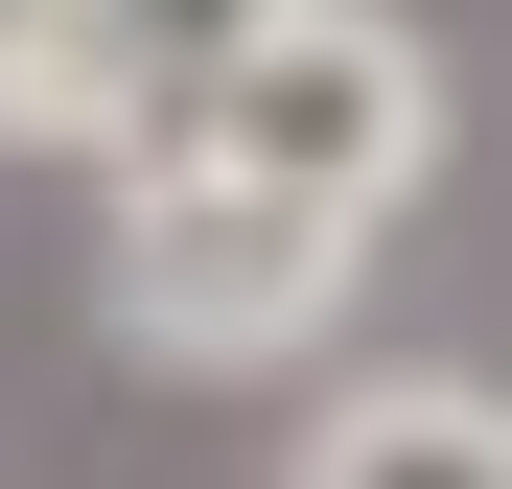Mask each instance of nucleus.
Listing matches in <instances>:
<instances>
[{
    "label": "nucleus",
    "instance_id": "obj_3",
    "mask_svg": "<svg viewBox=\"0 0 512 489\" xmlns=\"http://www.w3.org/2000/svg\"><path fill=\"white\" fill-rule=\"evenodd\" d=\"M280 489H512V396L489 373H350Z\"/></svg>",
    "mask_w": 512,
    "mask_h": 489
},
{
    "label": "nucleus",
    "instance_id": "obj_1",
    "mask_svg": "<svg viewBox=\"0 0 512 489\" xmlns=\"http://www.w3.org/2000/svg\"><path fill=\"white\" fill-rule=\"evenodd\" d=\"M163 140L233 163V187H280V210H326V233H396L443 187V47L396 0H280V24H233L163 94Z\"/></svg>",
    "mask_w": 512,
    "mask_h": 489
},
{
    "label": "nucleus",
    "instance_id": "obj_4",
    "mask_svg": "<svg viewBox=\"0 0 512 489\" xmlns=\"http://www.w3.org/2000/svg\"><path fill=\"white\" fill-rule=\"evenodd\" d=\"M0 140L24 163H140L163 140V70L94 24V0H0Z\"/></svg>",
    "mask_w": 512,
    "mask_h": 489
},
{
    "label": "nucleus",
    "instance_id": "obj_5",
    "mask_svg": "<svg viewBox=\"0 0 512 489\" xmlns=\"http://www.w3.org/2000/svg\"><path fill=\"white\" fill-rule=\"evenodd\" d=\"M94 24H117V47H140V70H163V94H187V70H210V47H233V24H280V0H94Z\"/></svg>",
    "mask_w": 512,
    "mask_h": 489
},
{
    "label": "nucleus",
    "instance_id": "obj_2",
    "mask_svg": "<svg viewBox=\"0 0 512 489\" xmlns=\"http://www.w3.org/2000/svg\"><path fill=\"white\" fill-rule=\"evenodd\" d=\"M350 280H373V233H326V210H280V187H233V163H187V140H140V163H117L94 303H117V350H140V373H303L326 326H350Z\"/></svg>",
    "mask_w": 512,
    "mask_h": 489
}]
</instances>
